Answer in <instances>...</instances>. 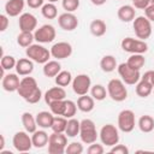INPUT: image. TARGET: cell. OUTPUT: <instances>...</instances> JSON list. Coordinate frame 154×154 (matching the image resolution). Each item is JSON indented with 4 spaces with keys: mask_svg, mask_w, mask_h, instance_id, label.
Masks as SVG:
<instances>
[{
    "mask_svg": "<svg viewBox=\"0 0 154 154\" xmlns=\"http://www.w3.org/2000/svg\"><path fill=\"white\" fill-rule=\"evenodd\" d=\"M107 94L113 101H117V102H122L126 100L128 89L125 87V83L118 78L111 79L107 84Z\"/></svg>",
    "mask_w": 154,
    "mask_h": 154,
    "instance_id": "1",
    "label": "cell"
},
{
    "mask_svg": "<svg viewBox=\"0 0 154 154\" xmlns=\"http://www.w3.org/2000/svg\"><path fill=\"white\" fill-rule=\"evenodd\" d=\"M25 54L29 59H31L37 64H46L52 57L51 51H48L46 47H43L40 43H32L31 46L25 48Z\"/></svg>",
    "mask_w": 154,
    "mask_h": 154,
    "instance_id": "2",
    "label": "cell"
},
{
    "mask_svg": "<svg viewBox=\"0 0 154 154\" xmlns=\"http://www.w3.org/2000/svg\"><path fill=\"white\" fill-rule=\"evenodd\" d=\"M78 136L81 137V141L85 144H91V143L96 142V140L99 137V132L96 131L95 123L88 118L81 120V130H79Z\"/></svg>",
    "mask_w": 154,
    "mask_h": 154,
    "instance_id": "3",
    "label": "cell"
},
{
    "mask_svg": "<svg viewBox=\"0 0 154 154\" xmlns=\"http://www.w3.org/2000/svg\"><path fill=\"white\" fill-rule=\"evenodd\" d=\"M67 136L64 132H53L48 140V153L49 154H64L66 152Z\"/></svg>",
    "mask_w": 154,
    "mask_h": 154,
    "instance_id": "4",
    "label": "cell"
},
{
    "mask_svg": "<svg viewBox=\"0 0 154 154\" xmlns=\"http://www.w3.org/2000/svg\"><path fill=\"white\" fill-rule=\"evenodd\" d=\"M134 31L137 38L140 40H147L152 35V22L146 16H138L134 19L132 23Z\"/></svg>",
    "mask_w": 154,
    "mask_h": 154,
    "instance_id": "5",
    "label": "cell"
},
{
    "mask_svg": "<svg viewBox=\"0 0 154 154\" xmlns=\"http://www.w3.org/2000/svg\"><path fill=\"white\" fill-rule=\"evenodd\" d=\"M99 138L102 144L107 147H113L119 142V131L118 128L113 124H106L101 128L99 132Z\"/></svg>",
    "mask_w": 154,
    "mask_h": 154,
    "instance_id": "6",
    "label": "cell"
},
{
    "mask_svg": "<svg viewBox=\"0 0 154 154\" xmlns=\"http://www.w3.org/2000/svg\"><path fill=\"white\" fill-rule=\"evenodd\" d=\"M124 52L131 53V54H144L148 51V45L146 41L134 37H125L122 40L120 43Z\"/></svg>",
    "mask_w": 154,
    "mask_h": 154,
    "instance_id": "7",
    "label": "cell"
},
{
    "mask_svg": "<svg viewBox=\"0 0 154 154\" xmlns=\"http://www.w3.org/2000/svg\"><path fill=\"white\" fill-rule=\"evenodd\" d=\"M117 70H118L119 76L122 77V81H123L125 84L134 85V84H137V82L141 79V73H140V71L131 69L126 63L119 64L118 67H117Z\"/></svg>",
    "mask_w": 154,
    "mask_h": 154,
    "instance_id": "8",
    "label": "cell"
},
{
    "mask_svg": "<svg viewBox=\"0 0 154 154\" xmlns=\"http://www.w3.org/2000/svg\"><path fill=\"white\" fill-rule=\"evenodd\" d=\"M12 144L17 152H29L34 146H32V140L31 136H29L28 131H17L13 135L12 138Z\"/></svg>",
    "mask_w": 154,
    "mask_h": 154,
    "instance_id": "9",
    "label": "cell"
},
{
    "mask_svg": "<svg viewBox=\"0 0 154 154\" xmlns=\"http://www.w3.org/2000/svg\"><path fill=\"white\" fill-rule=\"evenodd\" d=\"M135 113L131 109H123L118 114V129L123 132H131L135 129Z\"/></svg>",
    "mask_w": 154,
    "mask_h": 154,
    "instance_id": "10",
    "label": "cell"
},
{
    "mask_svg": "<svg viewBox=\"0 0 154 154\" xmlns=\"http://www.w3.org/2000/svg\"><path fill=\"white\" fill-rule=\"evenodd\" d=\"M91 88V79L85 73H79L72 79V90L78 96L88 94Z\"/></svg>",
    "mask_w": 154,
    "mask_h": 154,
    "instance_id": "11",
    "label": "cell"
},
{
    "mask_svg": "<svg viewBox=\"0 0 154 154\" xmlns=\"http://www.w3.org/2000/svg\"><path fill=\"white\" fill-rule=\"evenodd\" d=\"M57 36L55 28L51 24H43L34 31V37L37 43H49Z\"/></svg>",
    "mask_w": 154,
    "mask_h": 154,
    "instance_id": "12",
    "label": "cell"
},
{
    "mask_svg": "<svg viewBox=\"0 0 154 154\" xmlns=\"http://www.w3.org/2000/svg\"><path fill=\"white\" fill-rule=\"evenodd\" d=\"M38 88L37 85V82L34 77H30V76H25L20 79V83H19V87H18V90L17 93L19 94V96H22L24 100L31 95L36 89Z\"/></svg>",
    "mask_w": 154,
    "mask_h": 154,
    "instance_id": "13",
    "label": "cell"
},
{
    "mask_svg": "<svg viewBox=\"0 0 154 154\" xmlns=\"http://www.w3.org/2000/svg\"><path fill=\"white\" fill-rule=\"evenodd\" d=\"M51 54L53 58H55L57 60H61V59H66L69 57H71L72 54V46L69 42L61 41V42H57L51 47Z\"/></svg>",
    "mask_w": 154,
    "mask_h": 154,
    "instance_id": "14",
    "label": "cell"
},
{
    "mask_svg": "<svg viewBox=\"0 0 154 154\" xmlns=\"http://www.w3.org/2000/svg\"><path fill=\"white\" fill-rule=\"evenodd\" d=\"M59 26L65 31H72L78 26V19L72 12H64L58 17Z\"/></svg>",
    "mask_w": 154,
    "mask_h": 154,
    "instance_id": "15",
    "label": "cell"
},
{
    "mask_svg": "<svg viewBox=\"0 0 154 154\" xmlns=\"http://www.w3.org/2000/svg\"><path fill=\"white\" fill-rule=\"evenodd\" d=\"M18 25H19L20 31H30V32H32L34 30H36L37 19L32 13L25 12V13H22L19 16Z\"/></svg>",
    "mask_w": 154,
    "mask_h": 154,
    "instance_id": "16",
    "label": "cell"
},
{
    "mask_svg": "<svg viewBox=\"0 0 154 154\" xmlns=\"http://www.w3.org/2000/svg\"><path fill=\"white\" fill-rule=\"evenodd\" d=\"M19 83H20V79L18 77V73H7L1 78V87L5 91H8V93L17 91Z\"/></svg>",
    "mask_w": 154,
    "mask_h": 154,
    "instance_id": "17",
    "label": "cell"
},
{
    "mask_svg": "<svg viewBox=\"0 0 154 154\" xmlns=\"http://www.w3.org/2000/svg\"><path fill=\"white\" fill-rule=\"evenodd\" d=\"M43 97H45L46 103L49 105V103H52L53 101H57V100H65V97H66V91H65V89H64L63 87L57 85V87L49 88V89L45 93Z\"/></svg>",
    "mask_w": 154,
    "mask_h": 154,
    "instance_id": "18",
    "label": "cell"
},
{
    "mask_svg": "<svg viewBox=\"0 0 154 154\" xmlns=\"http://www.w3.org/2000/svg\"><path fill=\"white\" fill-rule=\"evenodd\" d=\"M24 0H7L5 4V12L8 17H17L24 10Z\"/></svg>",
    "mask_w": 154,
    "mask_h": 154,
    "instance_id": "19",
    "label": "cell"
},
{
    "mask_svg": "<svg viewBox=\"0 0 154 154\" xmlns=\"http://www.w3.org/2000/svg\"><path fill=\"white\" fill-rule=\"evenodd\" d=\"M16 72L19 76H30L34 71V61L29 58H20L16 64Z\"/></svg>",
    "mask_w": 154,
    "mask_h": 154,
    "instance_id": "20",
    "label": "cell"
},
{
    "mask_svg": "<svg viewBox=\"0 0 154 154\" xmlns=\"http://www.w3.org/2000/svg\"><path fill=\"white\" fill-rule=\"evenodd\" d=\"M135 14H136V10L134 6L131 5H123L118 8L117 11V16L118 18L124 22V23H129V22H132L135 19Z\"/></svg>",
    "mask_w": 154,
    "mask_h": 154,
    "instance_id": "21",
    "label": "cell"
},
{
    "mask_svg": "<svg viewBox=\"0 0 154 154\" xmlns=\"http://www.w3.org/2000/svg\"><path fill=\"white\" fill-rule=\"evenodd\" d=\"M77 107L81 112L84 113H89L94 109L95 107V99L93 96H89L88 94L85 95H81L77 100Z\"/></svg>",
    "mask_w": 154,
    "mask_h": 154,
    "instance_id": "22",
    "label": "cell"
},
{
    "mask_svg": "<svg viewBox=\"0 0 154 154\" xmlns=\"http://www.w3.org/2000/svg\"><path fill=\"white\" fill-rule=\"evenodd\" d=\"M53 119H54V114L48 111H41L36 114L37 125L38 128H42V129H51L53 124Z\"/></svg>",
    "mask_w": 154,
    "mask_h": 154,
    "instance_id": "23",
    "label": "cell"
},
{
    "mask_svg": "<svg viewBox=\"0 0 154 154\" xmlns=\"http://www.w3.org/2000/svg\"><path fill=\"white\" fill-rule=\"evenodd\" d=\"M42 71H43V75L48 78L55 77L61 71V65L57 59L55 60H48L46 64H43Z\"/></svg>",
    "mask_w": 154,
    "mask_h": 154,
    "instance_id": "24",
    "label": "cell"
},
{
    "mask_svg": "<svg viewBox=\"0 0 154 154\" xmlns=\"http://www.w3.org/2000/svg\"><path fill=\"white\" fill-rule=\"evenodd\" d=\"M152 91H153V85H152V83H150L148 79L141 77V79H140V81L137 82V84H136V94H137L140 97H148V96L152 94Z\"/></svg>",
    "mask_w": 154,
    "mask_h": 154,
    "instance_id": "25",
    "label": "cell"
},
{
    "mask_svg": "<svg viewBox=\"0 0 154 154\" xmlns=\"http://www.w3.org/2000/svg\"><path fill=\"white\" fill-rule=\"evenodd\" d=\"M22 124L24 126V130L28 131L29 134H32L37 130V122L36 117H34L30 112H24L22 114Z\"/></svg>",
    "mask_w": 154,
    "mask_h": 154,
    "instance_id": "26",
    "label": "cell"
},
{
    "mask_svg": "<svg viewBox=\"0 0 154 154\" xmlns=\"http://www.w3.org/2000/svg\"><path fill=\"white\" fill-rule=\"evenodd\" d=\"M31 140H32V146L35 148H43L46 147V144H48L49 136L45 130H36L35 132H32Z\"/></svg>",
    "mask_w": 154,
    "mask_h": 154,
    "instance_id": "27",
    "label": "cell"
},
{
    "mask_svg": "<svg viewBox=\"0 0 154 154\" xmlns=\"http://www.w3.org/2000/svg\"><path fill=\"white\" fill-rule=\"evenodd\" d=\"M89 30H90L91 35H94L96 37H101V36H103L106 34L107 25L102 19H94V20L90 22Z\"/></svg>",
    "mask_w": 154,
    "mask_h": 154,
    "instance_id": "28",
    "label": "cell"
},
{
    "mask_svg": "<svg viewBox=\"0 0 154 154\" xmlns=\"http://www.w3.org/2000/svg\"><path fill=\"white\" fill-rule=\"evenodd\" d=\"M100 67L103 72L106 73H109L112 71H114L117 67H118V64H117V60L113 55L108 54V55H105L101 58L100 60Z\"/></svg>",
    "mask_w": 154,
    "mask_h": 154,
    "instance_id": "29",
    "label": "cell"
},
{
    "mask_svg": "<svg viewBox=\"0 0 154 154\" xmlns=\"http://www.w3.org/2000/svg\"><path fill=\"white\" fill-rule=\"evenodd\" d=\"M138 129L144 132V134H148V132H152L153 129H154V118L152 116H148V114H144L142 117H140L138 119Z\"/></svg>",
    "mask_w": 154,
    "mask_h": 154,
    "instance_id": "30",
    "label": "cell"
},
{
    "mask_svg": "<svg viewBox=\"0 0 154 154\" xmlns=\"http://www.w3.org/2000/svg\"><path fill=\"white\" fill-rule=\"evenodd\" d=\"M79 130H81V122L75 118H70L67 120L65 135L67 137H76L77 135H79Z\"/></svg>",
    "mask_w": 154,
    "mask_h": 154,
    "instance_id": "31",
    "label": "cell"
},
{
    "mask_svg": "<svg viewBox=\"0 0 154 154\" xmlns=\"http://www.w3.org/2000/svg\"><path fill=\"white\" fill-rule=\"evenodd\" d=\"M126 64H128L131 69L140 71V70L144 66V64H146V58L143 57V54H131V55L129 57Z\"/></svg>",
    "mask_w": 154,
    "mask_h": 154,
    "instance_id": "32",
    "label": "cell"
},
{
    "mask_svg": "<svg viewBox=\"0 0 154 154\" xmlns=\"http://www.w3.org/2000/svg\"><path fill=\"white\" fill-rule=\"evenodd\" d=\"M72 75L70 71H66V70H61L55 77H54V81H55V84L59 85V87H67L70 83H72Z\"/></svg>",
    "mask_w": 154,
    "mask_h": 154,
    "instance_id": "33",
    "label": "cell"
},
{
    "mask_svg": "<svg viewBox=\"0 0 154 154\" xmlns=\"http://www.w3.org/2000/svg\"><path fill=\"white\" fill-rule=\"evenodd\" d=\"M34 40H35L34 34L30 31H20L19 35L17 36V43L24 48H28L29 46H31Z\"/></svg>",
    "mask_w": 154,
    "mask_h": 154,
    "instance_id": "34",
    "label": "cell"
},
{
    "mask_svg": "<svg viewBox=\"0 0 154 154\" xmlns=\"http://www.w3.org/2000/svg\"><path fill=\"white\" fill-rule=\"evenodd\" d=\"M41 13L46 19H54L58 16V8L53 2H47L41 7Z\"/></svg>",
    "mask_w": 154,
    "mask_h": 154,
    "instance_id": "35",
    "label": "cell"
},
{
    "mask_svg": "<svg viewBox=\"0 0 154 154\" xmlns=\"http://www.w3.org/2000/svg\"><path fill=\"white\" fill-rule=\"evenodd\" d=\"M90 94H91V96H93L96 101H102V100H105L106 96L108 95V94H107V89H106L102 84L91 85V88H90Z\"/></svg>",
    "mask_w": 154,
    "mask_h": 154,
    "instance_id": "36",
    "label": "cell"
},
{
    "mask_svg": "<svg viewBox=\"0 0 154 154\" xmlns=\"http://www.w3.org/2000/svg\"><path fill=\"white\" fill-rule=\"evenodd\" d=\"M66 125H67V118H65L63 116H57L53 119V124H52L51 129L53 132H65Z\"/></svg>",
    "mask_w": 154,
    "mask_h": 154,
    "instance_id": "37",
    "label": "cell"
},
{
    "mask_svg": "<svg viewBox=\"0 0 154 154\" xmlns=\"http://www.w3.org/2000/svg\"><path fill=\"white\" fill-rule=\"evenodd\" d=\"M48 106L51 108V112L54 116H63L64 117L65 107H66V100H57V101H53L52 103H49Z\"/></svg>",
    "mask_w": 154,
    "mask_h": 154,
    "instance_id": "38",
    "label": "cell"
},
{
    "mask_svg": "<svg viewBox=\"0 0 154 154\" xmlns=\"http://www.w3.org/2000/svg\"><path fill=\"white\" fill-rule=\"evenodd\" d=\"M16 64H17V60L14 59V57H12V55H5V54L1 57L0 67H2L5 70H11V69L16 67Z\"/></svg>",
    "mask_w": 154,
    "mask_h": 154,
    "instance_id": "39",
    "label": "cell"
},
{
    "mask_svg": "<svg viewBox=\"0 0 154 154\" xmlns=\"http://www.w3.org/2000/svg\"><path fill=\"white\" fill-rule=\"evenodd\" d=\"M77 103H75L72 100H66V107H65V113H64V117L70 119V118H73V116L76 114L77 112Z\"/></svg>",
    "mask_w": 154,
    "mask_h": 154,
    "instance_id": "40",
    "label": "cell"
},
{
    "mask_svg": "<svg viewBox=\"0 0 154 154\" xmlns=\"http://www.w3.org/2000/svg\"><path fill=\"white\" fill-rule=\"evenodd\" d=\"M79 0H61L63 8L66 12H75L79 7Z\"/></svg>",
    "mask_w": 154,
    "mask_h": 154,
    "instance_id": "41",
    "label": "cell"
},
{
    "mask_svg": "<svg viewBox=\"0 0 154 154\" xmlns=\"http://www.w3.org/2000/svg\"><path fill=\"white\" fill-rule=\"evenodd\" d=\"M83 144L79 142H71L66 146L67 154H82L83 153Z\"/></svg>",
    "mask_w": 154,
    "mask_h": 154,
    "instance_id": "42",
    "label": "cell"
},
{
    "mask_svg": "<svg viewBox=\"0 0 154 154\" xmlns=\"http://www.w3.org/2000/svg\"><path fill=\"white\" fill-rule=\"evenodd\" d=\"M42 91H41V89L40 88H37L31 95H29L26 99H25V101L26 102H29V103H37L41 99H42Z\"/></svg>",
    "mask_w": 154,
    "mask_h": 154,
    "instance_id": "43",
    "label": "cell"
},
{
    "mask_svg": "<svg viewBox=\"0 0 154 154\" xmlns=\"http://www.w3.org/2000/svg\"><path fill=\"white\" fill-rule=\"evenodd\" d=\"M103 146L102 144H99V143H96V142H94V143H91L89 147H88V149H87V152L89 153V154H102L103 153Z\"/></svg>",
    "mask_w": 154,
    "mask_h": 154,
    "instance_id": "44",
    "label": "cell"
},
{
    "mask_svg": "<svg viewBox=\"0 0 154 154\" xmlns=\"http://www.w3.org/2000/svg\"><path fill=\"white\" fill-rule=\"evenodd\" d=\"M111 153H113V154H129V148L125 146V144H116V146H113V147H111V150H109Z\"/></svg>",
    "mask_w": 154,
    "mask_h": 154,
    "instance_id": "45",
    "label": "cell"
},
{
    "mask_svg": "<svg viewBox=\"0 0 154 154\" xmlns=\"http://www.w3.org/2000/svg\"><path fill=\"white\" fill-rule=\"evenodd\" d=\"M144 16L150 22H154V0H150L149 1V5L144 8Z\"/></svg>",
    "mask_w": 154,
    "mask_h": 154,
    "instance_id": "46",
    "label": "cell"
},
{
    "mask_svg": "<svg viewBox=\"0 0 154 154\" xmlns=\"http://www.w3.org/2000/svg\"><path fill=\"white\" fill-rule=\"evenodd\" d=\"M149 1H150V0H134V1H132V5H134L135 8L144 10V8L149 5Z\"/></svg>",
    "mask_w": 154,
    "mask_h": 154,
    "instance_id": "47",
    "label": "cell"
},
{
    "mask_svg": "<svg viewBox=\"0 0 154 154\" xmlns=\"http://www.w3.org/2000/svg\"><path fill=\"white\" fill-rule=\"evenodd\" d=\"M8 26V16L0 14V31H5Z\"/></svg>",
    "mask_w": 154,
    "mask_h": 154,
    "instance_id": "48",
    "label": "cell"
},
{
    "mask_svg": "<svg viewBox=\"0 0 154 154\" xmlns=\"http://www.w3.org/2000/svg\"><path fill=\"white\" fill-rule=\"evenodd\" d=\"M45 0H26V5L30 7V8H38V7H42L45 4Z\"/></svg>",
    "mask_w": 154,
    "mask_h": 154,
    "instance_id": "49",
    "label": "cell"
},
{
    "mask_svg": "<svg viewBox=\"0 0 154 154\" xmlns=\"http://www.w3.org/2000/svg\"><path fill=\"white\" fill-rule=\"evenodd\" d=\"M142 77L146 78V79H148V81L152 83L153 88H154V70H149V71L144 72V75H143Z\"/></svg>",
    "mask_w": 154,
    "mask_h": 154,
    "instance_id": "50",
    "label": "cell"
},
{
    "mask_svg": "<svg viewBox=\"0 0 154 154\" xmlns=\"http://www.w3.org/2000/svg\"><path fill=\"white\" fill-rule=\"evenodd\" d=\"M90 1H91V4L95 5V6H102L103 4H106L107 0H90Z\"/></svg>",
    "mask_w": 154,
    "mask_h": 154,
    "instance_id": "51",
    "label": "cell"
},
{
    "mask_svg": "<svg viewBox=\"0 0 154 154\" xmlns=\"http://www.w3.org/2000/svg\"><path fill=\"white\" fill-rule=\"evenodd\" d=\"M0 140H1V143H0V152L4 150V147H5V137L4 135H0Z\"/></svg>",
    "mask_w": 154,
    "mask_h": 154,
    "instance_id": "52",
    "label": "cell"
},
{
    "mask_svg": "<svg viewBox=\"0 0 154 154\" xmlns=\"http://www.w3.org/2000/svg\"><path fill=\"white\" fill-rule=\"evenodd\" d=\"M57 1H58V0H48V2H53V4L57 2Z\"/></svg>",
    "mask_w": 154,
    "mask_h": 154,
    "instance_id": "53",
    "label": "cell"
},
{
    "mask_svg": "<svg viewBox=\"0 0 154 154\" xmlns=\"http://www.w3.org/2000/svg\"><path fill=\"white\" fill-rule=\"evenodd\" d=\"M153 91H154V88H153Z\"/></svg>",
    "mask_w": 154,
    "mask_h": 154,
    "instance_id": "54",
    "label": "cell"
},
{
    "mask_svg": "<svg viewBox=\"0 0 154 154\" xmlns=\"http://www.w3.org/2000/svg\"><path fill=\"white\" fill-rule=\"evenodd\" d=\"M131 1H134V0H131Z\"/></svg>",
    "mask_w": 154,
    "mask_h": 154,
    "instance_id": "55",
    "label": "cell"
}]
</instances>
